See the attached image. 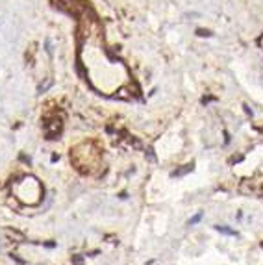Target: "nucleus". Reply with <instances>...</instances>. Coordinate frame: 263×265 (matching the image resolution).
I'll return each mask as SVG.
<instances>
[{
  "mask_svg": "<svg viewBox=\"0 0 263 265\" xmlns=\"http://www.w3.org/2000/svg\"><path fill=\"white\" fill-rule=\"evenodd\" d=\"M197 34H198L200 37H211V32H209V30H204V28H198Z\"/></svg>",
  "mask_w": 263,
  "mask_h": 265,
  "instance_id": "obj_8",
  "label": "nucleus"
},
{
  "mask_svg": "<svg viewBox=\"0 0 263 265\" xmlns=\"http://www.w3.org/2000/svg\"><path fill=\"white\" fill-rule=\"evenodd\" d=\"M258 45H260V46H261V48H263V34H261V35H260V39H258Z\"/></svg>",
  "mask_w": 263,
  "mask_h": 265,
  "instance_id": "obj_10",
  "label": "nucleus"
},
{
  "mask_svg": "<svg viewBox=\"0 0 263 265\" xmlns=\"http://www.w3.org/2000/svg\"><path fill=\"white\" fill-rule=\"evenodd\" d=\"M200 217H202L200 213H198V215H195V217H193V219L189 221V224H195V223H198V221H200Z\"/></svg>",
  "mask_w": 263,
  "mask_h": 265,
  "instance_id": "obj_9",
  "label": "nucleus"
},
{
  "mask_svg": "<svg viewBox=\"0 0 263 265\" xmlns=\"http://www.w3.org/2000/svg\"><path fill=\"white\" fill-rule=\"evenodd\" d=\"M50 85H52V78H46V82L39 85V93H45V91H48V87H50Z\"/></svg>",
  "mask_w": 263,
  "mask_h": 265,
  "instance_id": "obj_5",
  "label": "nucleus"
},
{
  "mask_svg": "<svg viewBox=\"0 0 263 265\" xmlns=\"http://www.w3.org/2000/svg\"><path fill=\"white\" fill-rule=\"evenodd\" d=\"M130 89H132V87H130ZM130 89L121 87V89L117 91V95H115V97H117V98H122V100H130V98H132V93H130Z\"/></svg>",
  "mask_w": 263,
  "mask_h": 265,
  "instance_id": "obj_4",
  "label": "nucleus"
},
{
  "mask_svg": "<svg viewBox=\"0 0 263 265\" xmlns=\"http://www.w3.org/2000/svg\"><path fill=\"white\" fill-rule=\"evenodd\" d=\"M63 130V117H58V113L50 115L45 119V134L48 135V139H56Z\"/></svg>",
  "mask_w": 263,
  "mask_h": 265,
  "instance_id": "obj_3",
  "label": "nucleus"
},
{
  "mask_svg": "<svg viewBox=\"0 0 263 265\" xmlns=\"http://www.w3.org/2000/svg\"><path fill=\"white\" fill-rule=\"evenodd\" d=\"M6 234H8L9 237H17L19 241H24V236H22V234H17V232H11V230H6Z\"/></svg>",
  "mask_w": 263,
  "mask_h": 265,
  "instance_id": "obj_7",
  "label": "nucleus"
},
{
  "mask_svg": "<svg viewBox=\"0 0 263 265\" xmlns=\"http://www.w3.org/2000/svg\"><path fill=\"white\" fill-rule=\"evenodd\" d=\"M71 160L74 162L76 169H78L80 172L91 174V172L95 171V167L98 165L100 154H98V150L95 148L93 143H82V145H78V146L71 152Z\"/></svg>",
  "mask_w": 263,
  "mask_h": 265,
  "instance_id": "obj_1",
  "label": "nucleus"
},
{
  "mask_svg": "<svg viewBox=\"0 0 263 265\" xmlns=\"http://www.w3.org/2000/svg\"><path fill=\"white\" fill-rule=\"evenodd\" d=\"M54 4L60 11L71 15V17H80L82 13L87 11V8L83 6L82 0H54Z\"/></svg>",
  "mask_w": 263,
  "mask_h": 265,
  "instance_id": "obj_2",
  "label": "nucleus"
},
{
  "mask_svg": "<svg viewBox=\"0 0 263 265\" xmlns=\"http://www.w3.org/2000/svg\"><path fill=\"white\" fill-rule=\"evenodd\" d=\"M219 232H223V234H228V236H237L235 234V230H230V228H226V226H215Z\"/></svg>",
  "mask_w": 263,
  "mask_h": 265,
  "instance_id": "obj_6",
  "label": "nucleus"
}]
</instances>
